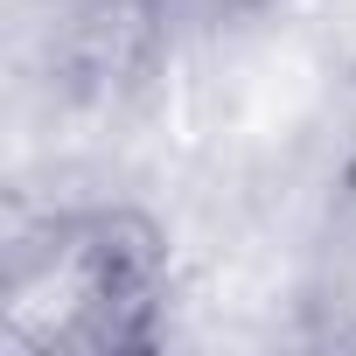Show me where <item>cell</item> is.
Wrapping results in <instances>:
<instances>
[{"label": "cell", "mask_w": 356, "mask_h": 356, "mask_svg": "<svg viewBox=\"0 0 356 356\" xmlns=\"http://www.w3.org/2000/svg\"><path fill=\"white\" fill-rule=\"evenodd\" d=\"M168 300L161 224L126 203H77L8 245L0 356H147L168 335Z\"/></svg>", "instance_id": "6da1fadb"}, {"label": "cell", "mask_w": 356, "mask_h": 356, "mask_svg": "<svg viewBox=\"0 0 356 356\" xmlns=\"http://www.w3.org/2000/svg\"><path fill=\"white\" fill-rule=\"evenodd\" d=\"M203 8H238V0H203Z\"/></svg>", "instance_id": "7a4b0ae2"}]
</instances>
